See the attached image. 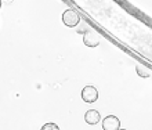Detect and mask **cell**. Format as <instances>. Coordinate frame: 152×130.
<instances>
[{
    "label": "cell",
    "instance_id": "cell-1",
    "mask_svg": "<svg viewBox=\"0 0 152 130\" xmlns=\"http://www.w3.org/2000/svg\"><path fill=\"white\" fill-rule=\"evenodd\" d=\"M62 22L64 25H66L68 28H75L76 25L80 22V15L75 10H66V11L62 12Z\"/></svg>",
    "mask_w": 152,
    "mask_h": 130
},
{
    "label": "cell",
    "instance_id": "cell-2",
    "mask_svg": "<svg viewBox=\"0 0 152 130\" xmlns=\"http://www.w3.org/2000/svg\"><path fill=\"white\" fill-rule=\"evenodd\" d=\"M82 98L83 101L91 104V102H96L98 100V90L93 86H86L83 90H82Z\"/></svg>",
    "mask_w": 152,
    "mask_h": 130
},
{
    "label": "cell",
    "instance_id": "cell-3",
    "mask_svg": "<svg viewBox=\"0 0 152 130\" xmlns=\"http://www.w3.org/2000/svg\"><path fill=\"white\" fill-rule=\"evenodd\" d=\"M102 129L104 130H120V121L115 115H109L102 119Z\"/></svg>",
    "mask_w": 152,
    "mask_h": 130
},
{
    "label": "cell",
    "instance_id": "cell-4",
    "mask_svg": "<svg viewBox=\"0 0 152 130\" xmlns=\"http://www.w3.org/2000/svg\"><path fill=\"white\" fill-rule=\"evenodd\" d=\"M83 43L86 46H88V47H97V46L100 45V37H98V35L96 32L87 31L83 35Z\"/></svg>",
    "mask_w": 152,
    "mask_h": 130
},
{
    "label": "cell",
    "instance_id": "cell-5",
    "mask_svg": "<svg viewBox=\"0 0 152 130\" xmlns=\"http://www.w3.org/2000/svg\"><path fill=\"white\" fill-rule=\"evenodd\" d=\"M84 121H86V123H88V125H97V123L101 121V115L98 111L90 110L84 114Z\"/></svg>",
    "mask_w": 152,
    "mask_h": 130
},
{
    "label": "cell",
    "instance_id": "cell-6",
    "mask_svg": "<svg viewBox=\"0 0 152 130\" xmlns=\"http://www.w3.org/2000/svg\"><path fill=\"white\" fill-rule=\"evenodd\" d=\"M136 71H137V73L142 77H149V75H151V73H149V69L147 68V66H142V65H137Z\"/></svg>",
    "mask_w": 152,
    "mask_h": 130
},
{
    "label": "cell",
    "instance_id": "cell-7",
    "mask_svg": "<svg viewBox=\"0 0 152 130\" xmlns=\"http://www.w3.org/2000/svg\"><path fill=\"white\" fill-rule=\"evenodd\" d=\"M40 130H60V127L57 126L56 123H46V125L42 126Z\"/></svg>",
    "mask_w": 152,
    "mask_h": 130
},
{
    "label": "cell",
    "instance_id": "cell-8",
    "mask_svg": "<svg viewBox=\"0 0 152 130\" xmlns=\"http://www.w3.org/2000/svg\"><path fill=\"white\" fill-rule=\"evenodd\" d=\"M0 7H1V1H0Z\"/></svg>",
    "mask_w": 152,
    "mask_h": 130
},
{
    "label": "cell",
    "instance_id": "cell-9",
    "mask_svg": "<svg viewBox=\"0 0 152 130\" xmlns=\"http://www.w3.org/2000/svg\"><path fill=\"white\" fill-rule=\"evenodd\" d=\"M120 130H126V129H120Z\"/></svg>",
    "mask_w": 152,
    "mask_h": 130
}]
</instances>
